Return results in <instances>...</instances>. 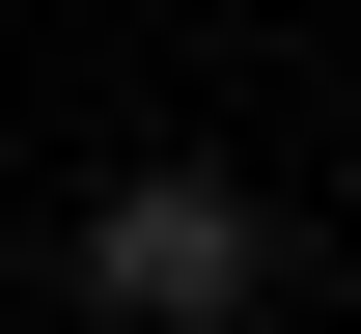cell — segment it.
Wrapping results in <instances>:
<instances>
[{
	"instance_id": "obj_1",
	"label": "cell",
	"mask_w": 361,
	"mask_h": 334,
	"mask_svg": "<svg viewBox=\"0 0 361 334\" xmlns=\"http://www.w3.org/2000/svg\"><path fill=\"white\" fill-rule=\"evenodd\" d=\"M56 279H84L111 334H250L278 279H306V251H278V195H250V167H111Z\"/></svg>"
}]
</instances>
